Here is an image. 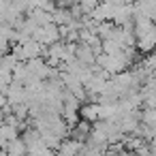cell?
<instances>
[{"mask_svg": "<svg viewBox=\"0 0 156 156\" xmlns=\"http://www.w3.org/2000/svg\"><path fill=\"white\" fill-rule=\"evenodd\" d=\"M98 69H103L105 73H109V75H118V73H124V71H128V64L122 60V58H118V56H107V54H101V56H96V62H94Z\"/></svg>", "mask_w": 156, "mask_h": 156, "instance_id": "cell-1", "label": "cell"}, {"mask_svg": "<svg viewBox=\"0 0 156 156\" xmlns=\"http://www.w3.org/2000/svg\"><path fill=\"white\" fill-rule=\"evenodd\" d=\"M133 17H135V7L133 2H124L120 7H113V26H130L133 24Z\"/></svg>", "mask_w": 156, "mask_h": 156, "instance_id": "cell-2", "label": "cell"}, {"mask_svg": "<svg viewBox=\"0 0 156 156\" xmlns=\"http://www.w3.org/2000/svg\"><path fill=\"white\" fill-rule=\"evenodd\" d=\"M135 49L139 51V54H152L154 49H156V24L147 30V32H143L141 37H137V41H135Z\"/></svg>", "mask_w": 156, "mask_h": 156, "instance_id": "cell-3", "label": "cell"}, {"mask_svg": "<svg viewBox=\"0 0 156 156\" xmlns=\"http://www.w3.org/2000/svg\"><path fill=\"white\" fill-rule=\"evenodd\" d=\"M5 96H7V103L9 105H26V88L17 81H11L5 90Z\"/></svg>", "mask_w": 156, "mask_h": 156, "instance_id": "cell-4", "label": "cell"}, {"mask_svg": "<svg viewBox=\"0 0 156 156\" xmlns=\"http://www.w3.org/2000/svg\"><path fill=\"white\" fill-rule=\"evenodd\" d=\"M81 147H83V143H79V141H75V139L66 137V139H62V141H60V145H58L56 154H58V156H77V154L81 152Z\"/></svg>", "mask_w": 156, "mask_h": 156, "instance_id": "cell-5", "label": "cell"}, {"mask_svg": "<svg viewBox=\"0 0 156 156\" xmlns=\"http://www.w3.org/2000/svg\"><path fill=\"white\" fill-rule=\"evenodd\" d=\"M90 17H92V22H94V24L111 22V17H113V7H111V5H105V2H98V5H96V9L90 13Z\"/></svg>", "mask_w": 156, "mask_h": 156, "instance_id": "cell-6", "label": "cell"}, {"mask_svg": "<svg viewBox=\"0 0 156 156\" xmlns=\"http://www.w3.org/2000/svg\"><path fill=\"white\" fill-rule=\"evenodd\" d=\"M90 128H92V124H90V122L79 120V122L69 130V135H71V139H75V141H79V143H86V141H88V137H90Z\"/></svg>", "mask_w": 156, "mask_h": 156, "instance_id": "cell-7", "label": "cell"}, {"mask_svg": "<svg viewBox=\"0 0 156 156\" xmlns=\"http://www.w3.org/2000/svg\"><path fill=\"white\" fill-rule=\"evenodd\" d=\"M75 58L81 64H86V66H94V62H96V56L92 54V49L86 43H77L75 45Z\"/></svg>", "mask_w": 156, "mask_h": 156, "instance_id": "cell-8", "label": "cell"}, {"mask_svg": "<svg viewBox=\"0 0 156 156\" xmlns=\"http://www.w3.org/2000/svg\"><path fill=\"white\" fill-rule=\"evenodd\" d=\"M79 120L90 122V124L98 122V103H83L79 107Z\"/></svg>", "mask_w": 156, "mask_h": 156, "instance_id": "cell-9", "label": "cell"}, {"mask_svg": "<svg viewBox=\"0 0 156 156\" xmlns=\"http://www.w3.org/2000/svg\"><path fill=\"white\" fill-rule=\"evenodd\" d=\"M20 137V130L15 126H9V124H2L0 126V150H5L13 139Z\"/></svg>", "mask_w": 156, "mask_h": 156, "instance_id": "cell-10", "label": "cell"}, {"mask_svg": "<svg viewBox=\"0 0 156 156\" xmlns=\"http://www.w3.org/2000/svg\"><path fill=\"white\" fill-rule=\"evenodd\" d=\"M71 22H73V15H71L69 9L56 7V9L51 11V24H56V26H69Z\"/></svg>", "mask_w": 156, "mask_h": 156, "instance_id": "cell-11", "label": "cell"}, {"mask_svg": "<svg viewBox=\"0 0 156 156\" xmlns=\"http://www.w3.org/2000/svg\"><path fill=\"white\" fill-rule=\"evenodd\" d=\"M5 152L9 154V156H26L28 154V150H26V143L17 137V139H13L7 147H5Z\"/></svg>", "mask_w": 156, "mask_h": 156, "instance_id": "cell-12", "label": "cell"}, {"mask_svg": "<svg viewBox=\"0 0 156 156\" xmlns=\"http://www.w3.org/2000/svg\"><path fill=\"white\" fill-rule=\"evenodd\" d=\"M39 28L41 26H47V24H51V13H47V11H41V9H32V13L28 15Z\"/></svg>", "mask_w": 156, "mask_h": 156, "instance_id": "cell-13", "label": "cell"}, {"mask_svg": "<svg viewBox=\"0 0 156 156\" xmlns=\"http://www.w3.org/2000/svg\"><path fill=\"white\" fill-rule=\"evenodd\" d=\"M113 22H101V24H96V28H94V34L101 39V41H107V39H111V32H113Z\"/></svg>", "mask_w": 156, "mask_h": 156, "instance_id": "cell-14", "label": "cell"}, {"mask_svg": "<svg viewBox=\"0 0 156 156\" xmlns=\"http://www.w3.org/2000/svg\"><path fill=\"white\" fill-rule=\"evenodd\" d=\"M11 2L17 9V13L24 15V17H28L32 13V9H34V0H11Z\"/></svg>", "mask_w": 156, "mask_h": 156, "instance_id": "cell-15", "label": "cell"}, {"mask_svg": "<svg viewBox=\"0 0 156 156\" xmlns=\"http://www.w3.org/2000/svg\"><path fill=\"white\" fill-rule=\"evenodd\" d=\"M79 9H81V13L83 15H90L94 9H96V5H98V0H79Z\"/></svg>", "mask_w": 156, "mask_h": 156, "instance_id": "cell-16", "label": "cell"}, {"mask_svg": "<svg viewBox=\"0 0 156 156\" xmlns=\"http://www.w3.org/2000/svg\"><path fill=\"white\" fill-rule=\"evenodd\" d=\"M147 71H152V73H156V49L152 51V54H147L145 58H143V62H141Z\"/></svg>", "mask_w": 156, "mask_h": 156, "instance_id": "cell-17", "label": "cell"}, {"mask_svg": "<svg viewBox=\"0 0 156 156\" xmlns=\"http://www.w3.org/2000/svg\"><path fill=\"white\" fill-rule=\"evenodd\" d=\"M98 2H105V5H111V7H120V5L126 2V0H98Z\"/></svg>", "mask_w": 156, "mask_h": 156, "instance_id": "cell-18", "label": "cell"}, {"mask_svg": "<svg viewBox=\"0 0 156 156\" xmlns=\"http://www.w3.org/2000/svg\"><path fill=\"white\" fill-rule=\"evenodd\" d=\"M7 105V96H5V92H0V109H2Z\"/></svg>", "mask_w": 156, "mask_h": 156, "instance_id": "cell-19", "label": "cell"}, {"mask_svg": "<svg viewBox=\"0 0 156 156\" xmlns=\"http://www.w3.org/2000/svg\"><path fill=\"white\" fill-rule=\"evenodd\" d=\"M5 124V115H2V111H0V126Z\"/></svg>", "mask_w": 156, "mask_h": 156, "instance_id": "cell-20", "label": "cell"}, {"mask_svg": "<svg viewBox=\"0 0 156 156\" xmlns=\"http://www.w3.org/2000/svg\"><path fill=\"white\" fill-rule=\"evenodd\" d=\"M77 2H79V0H71V5H77Z\"/></svg>", "mask_w": 156, "mask_h": 156, "instance_id": "cell-21", "label": "cell"}]
</instances>
